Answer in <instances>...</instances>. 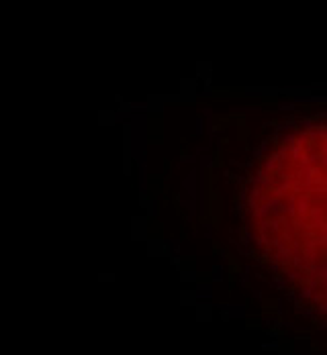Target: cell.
Wrapping results in <instances>:
<instances>
[{"instance_id":"1","label":"cell","mask_w":327,"mask_h":355,"mask_svg":"<svg viewBox=\"0 0 327 355\" xmlns=\"http://www.w3.org/2000/svg\"><path fill=\"white\" fill-rule=\"evenodd\" d=\"M241 210L264 257L327 296V123L280 133L254 159Z\"/></svg>"}]
</instances>
